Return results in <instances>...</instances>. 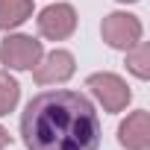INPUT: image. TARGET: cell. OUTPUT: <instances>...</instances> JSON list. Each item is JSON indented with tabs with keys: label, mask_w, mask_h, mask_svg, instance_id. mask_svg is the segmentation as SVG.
<instances>
[{
	"label": "cell",
	"mask_w": 150,
	"mask_h": 150,
	"mask_svg": "<svg viewBox=\"0 0 150 150\" xmlns=\"http://www.w3.org/2000/svg\"><path fill=\"white\" fill-rule=\"evenodd\" d=\"M21 138L27 150H97L100 118L80 91H41L21 115Z\"/></svg>",
	"instance_id": "6da1fadb"
},
{
	"label": "cell",
	"mask_w": 150,
	"mask_h": 150,
	"mask_svg": "<svg viewBox=\"0 0 150 150\" xmlns=\"http://www.w3.org/2000/svg\"><path fill=\"white\" fill-rule=\"evenodd\" d=\"M86 88L100 100V106L106 112H124L127 103L132 100V91L129 86L118 77V74H109V71H100V74H91L86 80Z\"/></svg>",
	"instance_id": "7a4b0ae2"
},
{
	"label": "cell",
	"mask_w": 150,
	"mask_h": 150,
	"mask_svg": "<svg viewBox=\"0 0 150 150\" xmlns=\"http://www.w3.org/2000/svg\"><path fill=\"white\" fill-rule=\"evenodd\" d=\"M44 56V47L33 35H6L0 41V62L12 71H33L38 59Z\"/></svg>",
	"instance_id": "3957f363"
},
{
	"label": "cell",
	"mask_w": 150,
	"mask_h": 150,
	"mask_svg": "<svg viewBox=\"0 0 150 150\" xmlns=\"http://www.w3.org/2000/svg\"><path fill=\"white\" fill-rule=\"evenodd\" d=\"M141 33H144L141 21L129 12H112L100 24V35L112 50H129L132 44L141 41Z\"/></svg>",
	"instance_id": "277c9868"
},
{
	"label": "cell",
	"mask_w": 150,
	"mask_h": 150,
	"mask_svg": "<svg viewBox=\"0 0 150 150\" xmlns=\"http://www.w3.org/2000/svg\"><path fill=\"white\" fill-rule=\"evenodd\" d=\"M38 33L50 41H65L77 30V12L71 3H50L38 12Z\"/></svg>",
	"instance_id": "5b68a950"
},
{
	"label": "cell",
	"mask_w": 150,
	"mask_h": 150,
	"mask_svg": "<svg viewBox=\"0 0 150 150\" xmlns=\"http://www.w3.org/2000/svg\"><path fill=\"white\" fill-rule=\"evenodd\" d=\"M77 71V62H74V53L71 50H50L47 56L38 59V65L33 68V77L38 86H56V83H65L74 77Z\"/></svg>",
	"instance_id": "8992f818"
},
{
	"label": "cell",
	"mask_w": 150,
	"mask_h": 150,
	"mask_svg": "<svg viewBox=\"0 0 150 150\" xmlns=\"http://www.w3.org/2000/svg\"><path fill=\"white\" fill-rule=\"evenodd\" d=\"M118 141L124 150H147L150 147V112L135 109L118 127Z\"/></svg>",
	"instance_id": "52a82bcc"
},
{
	"label": "cell",
	"mask_w": 150,
	"mask_h": 150,
	"mask_svg": "<svg viewBox=\"0 0 150 150\" xmlns=\"http://www.w3.org/2000/svg\"><path fill=\"white\" fill-rule=\"evenodd\" d=\"M33 18V0H0V30H15Z\"/></svg>",
	"instance_id": "ba28073f"
},
{
	"label": "cell",
	"mask_w": 150,
	"mask_h": 150,
	"mask_svg": "<svg viewBox=\"0 0 150 150\" xmlns=\"http://www.w3.org/2000/svg\"><path fill=\"white\" fill-rule=\"evenodd\" d=\"M127 68L135 74L138 80H147L150 77V47L144 41H138V44H132L127 50Z\"/></svg>",
	"instance_id": "9c48e42d"
},
{
	"label": "cell",
	"mask_w": 150,
	"mask_h": 150,
	"mask_svg": "<svg viewBox=\"0 0 150 150\" xmlns=\"http://www.w3.org/2000/svg\"><path fill=\"white\" fill-rule=\"evenodd\" d=\"M21 97V86L15 77H9V71H0V115H9L18 106Z\"/></svg>",
	"instance_id": "30bf717a"
},
{
	"label": "cell",
	"mask_w": 150,
	"mask_h": 150,
	"mask_svg": "<svg viewBox=\"0 0 150 150\" xmlns=\"http://www.w3.org/2000/svg\"><path fill=\"white\" fill-rule=\"evenodd\" d=\"M9 141H12V135H9V129H6V127H0V150H3V147H6Z\"/></svg>",
	"instance_id": "8fae6325"
},
{
	"label": "cell",
	"mask_w": 150,
	"mask_h": 150,
	"mask_svg": "<svg viewBox=\"0 0 150 150\" xmlns=\"http://www.w3.org/2000/svg\"><path fill=\"white\" fill-rule=\"evenodd\" d=\"M118 3H135V0H118Z\"/></svg>",
	"instance_id": "7c38bea8"
}]
</instances>
